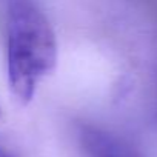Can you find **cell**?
Instances as JSON below:
<instances>
[{"label":"cell","instance_id":"6da1fadb","mask_svg":"<svg viewBox=\"0 0 157 157\" xmlns=\"http://www.w3.org/2000/svg\"><path fill=\"white\" fill-rule=\"evenodd\" d=\"M8 85L20 105H28L57 63L56 33L36 0H6Z\"/></svg>","mask_w":157,"mask_h":157},{"label":"cell","instance_id":"7a4b0ae2","mask_svg":"<svg viewBox=\"0 0 157 157\" xmlns=\"http://www.w3.org/2000/svg\"><path fill=\"white\" fill-rule=\"evenodd\" d=\"M80 142L88 157H142L125 139L96 126H83Z\"/></svg>","mask_w":157,"mask_h":157},{"label":"cell","instance_id":"3957f363","mask_svg":"<svg viewBox=\"0 0 157 157\" xmlns=\"http://www.w3.org/2000/svg\"><path fill=\"white\" fill-rule=\"evenodd\" d=\"M0 157H13L5 148H2V146H0Z\"/></svg>","mask_w":157,"mask_h":157}]
</instances>
